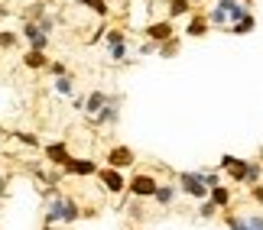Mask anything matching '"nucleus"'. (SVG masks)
<instances>
[{
    "mask_svg": "<svg viewBox=\"0 0 263 230\" xmlns=\"http://www.w3.org/2000/svg\"><path fill=\"white\" fill-rule=\"evenodd\" d=\"M176 185H179V195L192 198V201H208V192H211V188L205 185V178H201V169H198V172H192V169L179 172L176 175Z\"/></svg>",
    "mask_w": 263,
    "mask_h": 230,
    "instance_id": "nucleus-2",
    "label": "nucleus"
},
{
    "mask_svg": "<svg viewBox=\"0 0 263 230\" xmlns=\"http://www.w3.org/2000/svg\"><path fill=\"white\" fill-rule=\"evenodd\" d=\"M107 101H110V94H107V91H101V88H95V91L85 97V114H88V120H91V117H98L101 111H104Z\"/></svg>",
    "mask_w": 263,
    "mask_h": 230,
    "instance_id": "nucleus-14",
    "label": "nucleus"
},
{
    "mask_svg": "<svg viewBox=\"0 0 263 230\" xmlns=\"http://www.w3.org/2000/svg\"><path fill=\"white\" fill-rule=\"evenodd\" d=\"M7 16H10V10H7L4 4H0V19H7Z\"/></svg>",
    "mask_w": 263,
    "mask_h": 230,
    "instance_id": "nucleus-36",
    "label": "nucleus"
},
{
    "mask_svg": "<svg viewBox=\"0 0 263 230\" xmlns=\"http://www.w3.org/2000/svg\"><path fill=\"white\" fill-rule=\"evenodd\" d=\"M98 169H101L98 159H91V156H72L62 165V175H68V178H95Z\"/></svg>",
    "mask_w": 263,
    "mask_h": 230,
    "instance_id": "nucleus-5",
    "label": "nucleus"
},
{
    "mask_svg": "<svg viewBox=\"0 0 263 230\" xmlns=\"http://www.w3.org/2000/svg\"><path fill=\"white\" fill-rule=\"evenodd\" d=\"M257 29V16L254 13H247L244 19H240V23H231L224 33H231V36H247V33H254Z\"/></svg>",
    "mask_w": 263,
    "mask_h": 230,
    "instance_id": "nucleus-18",
    "label": "nucleus"
},
{
    "mask_svg": "<svg viewBox=\"0 0 263 230\" xmlns=\"http://www.w3.org/2000/svg\"><path fill=\"white\" fill-rule=\"evenodd\" d=\"M156 52H159V55H163V58H176V55L182 52V39H179V36H173V39H166V43H163V46H159V49H156Z\"/></svg>",
    "mask_w": 263,
    "mask_h": 230,
    "instance_id": "nucleus-23",
    "label": "nucleus"
},
{
    "mask_svg": "<svg viewBox=\"0 0 263 230\" xmlns=\"http://www.w3.org/2000/svg\"><path fill=\"white\" fill-rule=\"evenodd\" d=\"M107 58H110V62H117V65H124L127 58H130V43H124V46H110V49H107Z\"/></svg>",
    "mask_w": 263,
    "mask_h": 230,
    "instance_id": "nucleus-26",
    "label": "nucleus"
},
{
    "mask_svg": "<svg viewBox=\"0 0 263 230\" xmlns=\"http://www.w3.org/2000/svg\"><path fill=\"white\" fill-rule=\"evenodd\" d=\"M20 62H23V68H26V72H46L52 58H49L46 52H39V49H26Z\"/></svg>",
    "mask_w": 263,
    "mask_h": 230,
    "instance_id": "nucleus-13",
    "label": "nucleus"
},
{
    "mask_svg": "<svg viewBox=\"0 0 263 230\" xmlns=\"http://www.w3.org/2000/svg\"><path fill=\"white\" fill-rule=\"evenodd\" d=\"M10 136L16 139V143H23L26 149H43V143H39L36 133H23V130H10Z\"/></svg>",
    "mask_w": 263,
    "mask_h": 230,
    "instance_id": "nucleus-21",
    "label": "nucleus"
},
{
    "mask_svg": "<svg viewBox=\"0 0 263 230\" xmlns=\"http://www.w3.org/2000/svg\"><path fill=\"white\" fill-rule=\"evenodd\" d=\"M46 230H68V227H62V224H55V227H46Z\"/></svg>",
    "mask_w": 263,
    "mask_h": 230,
    "instance_id": "nucleus-37",
    "label": "nucleus"
},
{
    "mask_svg": "<svg viewBox=\"0 0 263 230\" xmlns=\"http://www.w3.org/2000/svg\"><path fill=\"white\" fill-rule=\"evenodd\" d=\"M127 43V29H120V26H110L107 33H104V46H124Z\"/></svg>",
    "mask_w": 263,
    "mask_h": 230,
    "instance_id": "nucleus-24",
    "label": "nucleus"
},
{
    "mask_svg": "<svg viewBox=\"0 0 263 230\" xmlns=\"http://www.w3.org/2000/svg\"><path fill=\"white\" fill-rule=\"evenodd\" d=\"M260 178H263V165L257 162V159H250V162H247V175H244V185L254 188V185H260Z\"/></svg>",
    "mask_w": 263,
    "mask_h": 230,
    "instance_id": "nucleus-20",
    "label": "nucleus"
},
{
    "mask_svg": "<svg viewBox=\"0 0 263 230\" xmlns=\"http://www.w3.org/2000/svg\"><path fill=\"white\" fill-rule=\"evenodd\" d=\"M82 7L91 10V13L101 16V19H107V16H110V4H107V0H82Z\"/></svg>",
    "mask_w": 263,
    "mask_h": 230,
    "instance_id": "nucleus-22",
    "label": "nucleus"
},
{
    "mask_svg": "<svg viewBox=\"0 0 263 230\" xmlns=\"http://www.w3.org/2000/svg\"><path fill=\"white\" fill-rule=\"evenodd\" d=\"M244 221L254 227V230H263V214H244Z\"/></svg>",
    "mask_w": 263,
    "mask_h": 230,
    "instance_id": "nucleus-32",
    "label": "nucleus"
},
{
    "mask_svg": "<svg viewBox=\"0 0 263 230\" xmlns=\"http://www.w3.org/2000/svg\"><path fill=\"white\" fill-rule=\"evenodd\" d=\"M201 178H205L208 188H218L221 185V169H211V172H201Z\"/></svg>",
    "mask_w": 263,
    "mask_h": 230,
    "instance_id": "nucleus-30",
    "label": "nucleus"
},
{
    "mask_svg": "<svg viewBox=\"0 0 263 230\" xmlns=\"http://www.w3.org/2000/svg\"><path fill=\"white\" fill-rule=\"evenodd\" d=\"M46 72L52 75V78H65V75H72V68H68V65L62 62V58H52V62H49V68H46Z\"/></svg>",
    "mask_w": 263,
    "mask_h": 230,
    "instance_id": "nucleus-28",
    "label": "nucleus"
},
{
    "mask_svg": "<svg viewBox=\"0 0 263 230\" xmlns=\"http://www.w3.org/2000/svg\"><path fill=\"white\" fill-rule=\"evenodd\" d=\"M176 198H179V185H173V182H159L156 195H153V201H156L159 207H173Z\"/></svg>",
    "mask_w": 263,
    "mask_h": 230,
    "instance_id": "nucleus-15",
    "label": "nucleus"
},
{
    "mask_svg": "<svg viewBox=\"0 0 263 230\" xmlns=\"http://www.w3.org/2000/svg\"><path fill=\"white\" fill-rule=\"evenodd\" d=\"M52 91H55L59 97H75V78H72V75L55 78V81H52Z\"/></svg>",
    "mask_w": 263,
    "mask_h": 230,
    "instance_id": "nucleus-19",
    "label": "nucleus"
},
{
    "mask_svg": "<svg viewBox=\"0 0 263 230\" xmlns=\"http://www.w3.org/2000/svg\"><path fill=\"white\" fill-rule=\"evenodd\" d=\"M156 49H159V46H153V43H149V39H146V43L140 46V55H149V52H156Z\"/></svg>",
    "mask_w": 263,
    "mask_h": 230,
    "instance_id": "nucleus-34",
    "label": "nucleus"
},
{
    "mask_svg": "<svg viewBox=\"0 0 263 230\" xmlns=\"http://www.w3.org/2000/svg\"><path fill=\"white\" fill-rule=\"evenodd\" d=\"M20 33H13V29H0V49H16L20 46Z\"/></svg>",
    "mask_w": 263,
    "mask_h": 230,
    "instance_id": "nucleus-27",
    "label": "nucleus"
},
{
    "mask_svg": "<svg viewBox=\"0 0 263 230\" xmlns=\"http://www.w3.org/2000/svg\"><path fill=\"white\" fill-rule=\"evenodd\" d=\"M120 104H124V97H120V94H110L107 107H104L98 117H91L88 123H91V127H117V120H120Z\"/></svg>",
    "mask_w": 263,
    "mask_h": 230,
    "instance_id": "nucleus-9",
    "label": "nucleus"
},
{
    "mask_svg": "<svg viewBox=\"0 0 263 230\" xmlns=\"http://www.w3.org/2000/svg\"><path fill=\"white\" fill-rule=\"evenodd\" d=\"M156 188H159V178L153 172H134L127 178V195L137 198V201H153Z\"/></svg>",
    "mask_w": 263,
    "mask_h": 230,
    "instance_id": "nucleus-3",
    "label": "nucleus"
},
{
    "mask_svg": "<svg viewBox=\"0 0 263 230\" xmlns=\"http://www.w3.org/2000/svg\"><path fill=\"white\" fill-rule=\"evenodd\" d=\"M208 201H215V204H218V211H231L234 192H231L228 185H218V188H211V192H208Z\"/></svg>",
    "mask_w": 263,
    "mask_h": 230,
    "instance_id": "nucleus-16",
    "label": "nucleus"
},
{
    "mask_svg": "<svg viewBox=\"0 0 263 230\" xmlns=\"http://www.w3.org/2000/svg\"><path fill=\"white\" fill-rule=\"evenodd\" d=\"M143 36H146L153 46H163L166 39H173V36H176V26H173V19H156V23H146Z\"/></svg>",
    "mask_w": 263,
    "mask_h": 230,
    "instance_id": "nucleus-11",
    "label": "nucleus"
},
{
    "mask_svg": "<svg viewBox=\"0 0 263 230\" xmlns=\"http://www.w3.org/2000/svg\"><path fill=\"white\" fill-rule=\"evenodd\" d=\"M221 211H218V204L215 201H198V217L201 221H211V217H218Z\"/></svg>",
    "mask_w": 263,
    "mask_h": 230,
    "instance_id": "nucleus-29",
    "label": "nucleus"
},
{
    "mask_svg": "<svg viewBox=\"0 0 263 230\" xmlns=\"http://www.w3.org/2000/svg\"><path fill=\"white\" fill-rule=\"evenodd\" d=\"M20 36H23V43L29 49H39V52H46L49 43H52V36H46L43 29H39L36 23H29V19H23V29H20Z\"/></svg>",
    "mask_w": 263,
    "mask_h": 230,
    "instance_id": "nucleus-10",
    "label": "nucleus"
},
{
    "mask_svg": "<svg viewBox=\"0 0 263 230\" xmlns=\"http://www.w3.org/2000/svg\"><path fill=\"white\" fill-rule=\"evenodd\" d=\"M224 224H228V230H254L244 221V214H234V211H224Z\"/></svg>",
    "mask_w": 263,
    "mask_h": 230,
    "instance_id": "nucleus-25",
    "label": "nucleus"
},
{
    "mask_svg": "<svg viewBox=\"0 0 263 230\" xmlns=\"http://www.w3.org/2000/svg\"><path fill=\"white\" fill-rule=\"evenodd\" d=\"M104 165L110 169H117V172H127V169H134L137 165V153H134V146H127V143H114L104 153Z\"/></svg>",
    "mask_w": 263,
    "mask_h": 230,
    "instance_id": "nucleus-4",
    "label": "nucleus"
},
{
    "mask_svg": "<svg viewBox=\"0 0 263 230\" xmlns=\"http://www.w3.org/2000/svg\"><path fill=\"white\" fill-rule=\"evenodd\" d=\"M10 195V182H7V175L0 172V198H7Z\"/></svg>",
    "mask_w": 263,
    "mask_h": 230,
    "instance_id": "nucleus-33",
    "label": "nucleus"
},
{
    "mask_svg": "<svg viewBox=\"0 0 263 230\" xmlns=\"http://www.w3.org/2000/svg\"><path fill=\"white\" fill-rule=\"evenodd\" d=\"M208 33H211L208 13H201V10H195V13L189 16V23H185V36H192V39H201V36H208Z\"/></svg>",
    "mask_w": 263,
    "mask_h": 230,
    "instance_id": "nucleus-12",
    "label": "nucleus"
},
{
    "mask_svg": "<svg viewBox=\"0 0 263 230\" xmlns=\"http://www.w3.org/2000/svg\"><path fill=\"white\" fill-rule=\"evenodd\" d=\"M95 178L101 182V188H104L107 195H127V175H124V172H117V169L101 165Z\"/></svg>",
    "mask_w": 263,
    "mask_h": 230,
    "instance_id": "nucleus-6",
    "label": "nucleus"
},
{
    "mask_svg": "<svg viewBox=\"0 0 263 230\" xmlns=\"http://www.w3.org/2000/svg\"><path fill=\"white\" fill-rule=\"evenodd\" d=\"M72 4H78V7H82V0H72Z\"/></svg>",
    "mask_w": 263,
    "mask_h": 230,
    "instance_id": "nucleus-38",
    "label": "nucleus"
},
{
    "mask_svg": "<svg viewBox=\"0 0 263 230\" xmlns=\"http://www.w3.org/2000/svg\"><path fill=\"white\" fill-rule=\"evenodd\" d=\"M85 217L82 211V204L75 201L68 192H62V188H55V195L46 201V217H43V227H55V224H62V227H72L78 224Z\"/></svg>",
    "mask_w": 263,
    "mask_h": 230,
    "instance_id": "nucleus-1",
    "label": "nucleus"
},
{
    "mask_svg": "<svg viewBox=\"0 0 263 230\" xmlns=\"http://www.w3.org/2000/svg\"><path fill=\"white\" fill-rule=\"evenodd\" d=\"M43 156H46V162L52 165V169H62L68 159H72L68 139H52V143H46V146H43Z\"/></svg>",
    "mask_w": 263,
    "mask_h": 230,
    "instance_id": "nucleus-8",
    "label": "nucleus"
},
{
    "mask_svg": "<svg viewBox=\"0 0 263 230\" xmlns=\"http://www.w3.org/2000/svg\"><path fill=\"white\" fill-rule=\"evenodd\" d=\"M192 0H166V19H179V16H192Z\"/></svg>",
    "mask_w": 263,
    "mask_h": 230,
    "instance_id": "nucleus-17",
    "label": "nucleus"
},
{
    "mask_svg": "<svg viewBox=\"0 0 263 230\" xmlns=\"http://www.w3.org/2000/svg\"><path fill=\"white\" fill-rule=\"evenodd\" d=\"M247 162H250V159H240V156H231V153H224V156L218 159V169H221V172H228V178H231L234 185H244Z\"/></svg>",
    "mask_w": 263,
    "mask_h": 230,
    "instance_id": "nucleus-7",
    "label": "nucleus"
},
{
    "mask_svg": "<svg viewBox=\"0 0 263 230\" xmlns=\"http://www.w3.org/2000/svg\"><path fill=\"white\" fill-rule=\"evenodd\" d=\"M72 107H75V111H85V97L75 94V97H72Z\"/></svg>",
    "mask_w": 263,
    "mask_h": 230,
    "instance_id": "nucleus-35",
    "label": "nucleus"
},
{
    "mask_svg": "<svg viewBox=\"0 0 263 230\" xmlns=\"http://www.w3.org/2000/svg\"><path fill=\"white\" fill-rule=\"evenodd\" d=\"M250 201H254V204H260V207H263V182H260V185H254V188H250Z\"/></svg>",
    "mask_w": 263,
    "mask_h": 230,
    "instance_id": "nucleus-31",
    "label": "nucleus"
}]
</instances>
